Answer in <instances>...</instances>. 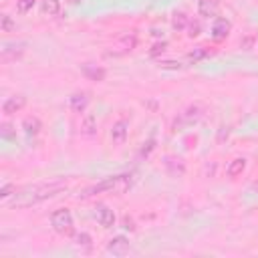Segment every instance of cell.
Here are the masks:
<instances>
[{
    "mask_svg": "<svg viewBox=\"0 0 258 258\" xmlns=\"http://www.w3.org/2000/svg\"><path fill=\"white\" fill-rule=\"evenodd\" d=\"M200 34V22L198 20H189V24H187V36L189 38H196Z\"/></svg>",
    "mask_w": 258,
    "mask_h": 258,
    "instance_id": "obj_28",
    "label": "cell"
},
{
    "mask_svg": "<svg viewBox=\"0 0 258 258\" xmlns=\"http://www.w3.org/2000/svg\"><path fill=\"white\" fill-rule=\"evenodd\" d=\"M81 133L87 135V137H93L97 133V119H95L93 113H87L83 117V121H81Z\"/></svg>",
    "mask_w": 258,
    "mask_h": 258,
    "instance_id": "obj_16",
    "label": "cell"
},
{
    "mask_svg": "<svg viewBox=\"0 0 258 258\" xmlns=\"http://www.w3.org/2000/svg\"><path fill=\"white\" fill-rule=\"evenodd\" d=\"M89 105V93L87 91H79V93H73L71 99H69V107L73 113H85Z\"/></svg>",
    "mask_w": 258,
    "mask_h": 258,
    "instance_id": "obj_8",
    "label": "cell"
},
{
    "mask_svg": "<svg viewBox=\"0 0 258 258\" xmlns=\"http://www.w3.org/2000/svg\"><path fill=\"white\" fill-rule=\"evenodd\" d=\"M67 189L64 179H52V181H42V183H32L16 189V194L10 200V208H30L38 202H44L56 194Z\"/></svg>",
    "mask_w": 258,
    "mask_h": 258,
    "instance_id": "obj_1",
    "label": "cell"
},
{
    "mask_svg": "<svg viewBox=\"0 0 258 258\" xmlns=\"http://www.w3.org/2000/svg\"><path fill=\"white\" fill-rule=\"evenodd\" d=\"M187 24H189V18H187L185 12H175V14H173V18H171L173 30H177V32H179V30H185Z\"/></svg>",
    "mask_w": 258,
    "mask_h": 258,
    "instance_id": "obj_20",
    "label": "cell"
},
{
    "mask_svg": "<svg viewBox=\"0 0 258 258\" xmlns=\"http://www.w3.org/2000/svg\"><path fill=\"white\" fill-rule=\"evenodd\" d=\"M75 244L79 246V248H83V250H91V236L87 234V232H81V234H77L75 236Z\"/></svg>",
    "mask_w": 258,
    "mask_h": 258,
    "instance_id": "obj_22",
    "label": "cell"
},
{
    "mask_svg": "<svg viewBox=\"0 0 258 258\" xmlns=\"http://www.w3.org/2000/svg\"><path fill=\"white\" fill-rule=\"evenodd\" d=\"M40 10H42V14L54 16V14H58V10H60V2H58V0H42V2H40Z\"/></svg>",
    "mask_w": 258,
    "mask_h": 258,
    "instance_id": "obj_21",
    "label": "cell"
},
{
    "mask_svg": "<svg viewBox=\"0 0 258 258\" xmlns=\"http://www.w3.org/2000/svg\"><path fill=\"white\" fill-rule=\"evenodd\" d=\"M131 183H133V175H131V173L111 175V177H105L103 181H99V183L87 187V189L81 194V198L87 200V198H93V196H97V194H115V196H121V194H125V191L131 187Z\"/></svg>",
    "mask_w": 258,
    "mask_h": 258,
    "instance_id": "obj_2",
    "label": "cell"
},
{
    "mask_svg": "<svg viewBox=\"0 0 258 258\" xmlns=\"http://www.w3.org/2000/svg\"><path fill=\"white\" fill-rule=\"evenodd\" d=\"M161 69L177 71V69H181V62H177V60H163V62H161Z\"/></svg>",
    "mask_w": 258,
    "mask_h": 258,
    "instance_id": "obj_30",
    "label": "cell"
},
{
    "mask_svg": "<svg viewBox=\"0 0 258 258\" xmlns=\"http://www.w3.org/2000/svg\"><path fill=\"white\" fill-rule=\"evenodd\" d=\"M252 189H254V191L258 194V181H254V183H252Z\"/></svg>",
    "mask_w": 258,
    "mask_h": 258,
    "instance_id": "obj_33",
    "label": "cell"
},
{
    "mask_svg": "<svg viewBox=\"0 0 258 258\" xmlns=\"http://www.w3.org/2000/svg\"><path fill=\"white\" fill-rule=\"evenodd\" d=\"M123 228H125V230H129V232H133V230H135V224H133V220H131L129 216H125V218H123Z\"/></svg>",
    "mask_w": 258,
    "mask_h": 258,
    "instance_id": "obj_31",
    "label": "cell"
},
{
    "mask_svg": "<svg viewBox=\"0 0 258 258\" xmlns=\"http://www.w3.org/2000/svg\"><path fill=\"white\" fill-rule=\"evenodd\" d=\"M95 216H97V222H99L103 228H113V226H115V214H113L111 208H107V206H97Z\"/></svg>",
    "mask_w": 258,
    "mask_h": 258,
    "instance_id": "obj_12",
    "label": "cell"
},
{
    "mask_svg": "<svg viewBox=\"0 0 258 258\" xmlns=\"http://www.w3.org/2000/svg\"><path fill=\"white\" fill-rule=\"evenodd\" d=\"M218 10H220V2H218V0H200V2H198V12H200V16H204V18H214V16H218Z\"/></svg>",
    "mask_w": 258,
    "mask_h": 258,
    "instance_id": "obj_13",
    "label": "cell"
},
{
    "mask_svg": "<svg viewBox=\"0 0 258 258\" xmlns=\"http://www.w3.org/2000/svg\"><path fill=\"white\" fill-rule=\"evenodd\" d=\"M107 252L113 256H125L129 252V240L125 236H115L107 244Z\"/></svg>",
    "mask_w": 258,
    "mask_h": 258,
    "instance_id": "obj_6",
    "label": "cell"
},
{
    "mask_svg": "<svg viewBox=\"0 0 258 258\" xmlns=\"http://www.w3.org/2000/svg\"><path fill=\"white\" fill-rule=\"evenodd\" d=\"M26 50V42L24 40H12V42H4L2 48H0V58L2 62H8V60H16L24 54Z\"/></svg>",
    "mask_w": 258,
    "mask_h": 258,
    "instance_id": "obj_4",
    "label": "cell"
},
{
    "mask_svg": "<svg viewBox=\"0 0 258 258\" xmlns=\"http://www.w3.org/2000/svg\"><path fill=\"white\" fill-rule=\"evenodd\" d=\"M34 4H36V0H16V12L18 14H26L28 10H32Z\"/></svg>",
    "mask_w": 258,
    "mask_h": 258,
    "instance_id": "obj_24",
    "label": "cell"
},
{
    "mask_svg": "<svg viewBox=\"0 0 258 258\" xmlns=\"http://www.w3.org/2000/svg\"><path fill=\"white\" fill-rule=\"evenodd\" d=\"M0 135H2L4 139H8V141L16 139V133H14V129H12L10 123H2V125H0Z\"/></svg>",
    "mask_w": 258,
    "mask_h": 258,
    "instance_id": "obj_25",
    "label": "cell"
},
{
    "mask_svg": "<svg viewBox=\"0 0 258 258\" xmlns=\"http://www.w3.org/2000/svg\"><path fill=\"white\" fill-rule=\"evenodd\" d=\"M244 169H246V159H244V157H236V159H232L230 165L226 167V175H228V177H236V175H240Z\"/></svg>",
    "mask_w": 258,
    "mask_h": 258,
    "instance_id": "obj_19",
    "label": "cell"
},
{
    "mask_svg": "<svg viewBox=\"0 0 258 258\" xmlns=\"http://www.w3.org/2000/svg\"><path fill=\"white\" fill-rule=\"evenodd\" d=\"M81 71H83V75H85L87 79H91V81H103L105 75H107L103 67H97V64H93V62H85V64L81 67Z\"/></svg>",
    "mask_w": 258,
    "mask_h": 258,
    "instance_id": "obj_15",
    "label": "cell"
},
{
    "mask_svg": "<svg viewBox=\"0 0 258 258\" xmlns=\"http://www.w3.org/2000/svg\"><path fill=\"white\" fill-rule=\"evenodd\" d=\"M50 226L56 234L60 236H73L75 232V222H73V214L67 208H58L50 214Z\"/></svg>",
    "mask_w": 258,
    "mask_h": 258,
    "instance_id": "obj_3",
    "label": "cell"
},
{
    "mask_svg": "<svg viewBox=\"0 0 258 258\" xmlns=\"http://www.w3.org/2000/svg\"><path fill=\"white\" fill-rule=\"evenodd\" d=\"M127 133H129V123L125 119H119L117 123H113V129H111V139L115 145H121L125 139H127Z\"/></svg>",
    "mask_w": 258,
    "mask_h": 258,
    "instance_id": "obj_9",
    "label": "cell"
},
{
    "mask_svg": "<svg viewBox=\"0 0 258 258\" xmlns=\"http://www.w3.org/2000/svg\"><path fill=\"white\" fill-rule=\"evenodd\" d=\"M22 129H24L26 135H38L40 129H42V123H40L38 117H26L22 121Z\"/></svg>",
    "mask_w": 258,
    "mask_h": 258,
    "instance_id": "obj_17",
    "label": "cell"
},
{
    "mask_svg": "<svg viewBox=\"0 0 258 258\" xmlns=\"http://www.w3.org/2000/svg\"><path fill=\"white\" fill-rule=\"evenodd\" d=\"M230 32V22L226 18H216L214 26H212V38L214 40H224Z\"/></svg>",
    "mask_w": 258,
    "mask_h": 258,
    "instance_id": "obj_14",
    "label": "cell"
},
{
    "mask_svg": "<svg viewBox=\"0 0 258 258\" xmlns=\"http://www.w3.org/2000/svg\"><path fill=\"white\" fill-rule=\"evenodd\" d=\"M14 194H16V185H12V183H4L2 189H0V198H2V200H8V198L14 196Z\"/></svg>",
    "mask_w": 258,
    "mask_h": 258,
    "instance_id": "obj_26",
    "label": "cell"
},
{
    "mask_svg": "<svg viewBox=\"0 0 258 258\" xmlns=\"http://www.w3.org/2000/svg\"><path fill=\"white\" fill-rule=\"evenodd\" d=\"M252 42H254V36H248V38H244L240 44H242V48H246V50H250L252 48Z\"/></svg>",
    "mask_w": 258,
    "mask_h": 258,
    "instance_id": "obj_32",
    "label": "cell"
},
{
    "mask_svg": "<svg viewBox=\"0 0 258 258\" xmlns=\"http://www.w3.org/2000/svg\"><path fill=\"white\" fill-rule=\"evenodd\" d=\"M202 115H204V107L202 105H189L181 115H179V119H175V127L177 125H194V123H198L200 119H202Z\"/></svg>",
    "mask_w": 258,
    "mask_h": 258,
    "instance_id": "obj_5",
    "label": "cell"
},
{
    "mask_svg": "<svg viewBox=\"0 0 258 258\" xmlns=\"http://www.w3.org/2000/svg\"><path fill=\"white\" fill-rule=\"evenodd\" d=\"M153 147H155V139H147V141L143 143V147H141V157H147V155L153 151Z\"/></svg>",
    "mask_w": 258,
    "mask_h": 258,
    "instance_id": "obj_29",
    "label": "cell"
},
{
    "mask_svg": "<svg viewBox=\"0 0 258 258\" xmlns=\"http://www.w3.org/2000/svg\"><path fill=\"white\" fill-rule=\"evenodd\" d=\"M214 50H210L208 46H196L191 52H187V62H191V64H196V62H200V60H204V58H208L210 54H212Z\"/></svg>",
    "mask_w": 258,
    "mask_h": 258,
    "instance_id": "obj_18",
    "label": "cell"
},
{
    "mask_svg": "<svg viewBox=\"0 0 258 258\" xmlns=\"http://www.w3.org/2000/svg\"><path fill=\"white\" fill-rule=\"evenodd\" d=\"M24 105H26V97H24V95L10 97V99H6V101H4V105H2V113H4V115L18 113L20 109H24Z\"/></svg>",
    "mask_w": 258,
    "mask_h": 258,
    "instance_id": "obj_11",
    "label": "cell"
},
{
    "mask_svg": "<svg viewBox=\"0 0 258 258\" xmlns=\"http://www.w3.org/2000/svg\"><path fill=\"white\" fill-rule=\"evenodd\" d=\"M163 165H165L167 173H169V175H173V177H181V175L185 173V163H183V159H181V157L167 155V157H165V161H163Z\"/></svg>",
    "mask_w": 258,
    "mask_h": 258,
    "instance_id": "obj_7",
    "label": "cell"
},
{
    "mask_svg": "<svg viewBox=\"0 0 258 258\" xmlns=\"http://www.w3.org/2000/svg\"><path fill=\"white\" fill-rule=\"evenodd\" d=\"M165 48H167V42H165V40H161V42H155V44L149 48V56H157V54H161Z\"/></svg>",
    "mask_w": 258,
    "mask_h": 258,
    "instance_id": "obj_27",
    "label": "cell"
},
{
    "mask_svg": "<svg viewBox=\"0 0 258 258\" xmlns=\"http://www.w3.org/2000/svg\"><path fill=\"white\" fill-rule=\"evenodd\" d=\"M135 44H137L135 34H131V36H123V38H121V42H117V44H115V48H113V50H109V54H113V56L127 54V52H131V50L135 48Z\"/></svg>",
    "mask_w": 258,
    "mask_h": 258,
    "instance_id": "obj_10",
    "label": "cell"
},
{
    "mask_svg": "<svg viewBox=\"0 0 258 258\" xmlns=\"http://www.w3.org/2000/svg\"><path fill=\"white\" fill-rule=\"evenodd\" d=\"M69 2H71V4H79L81 0H69Z\"/></svg>",
    "mask_w": 258,
    "mask_h": 258,
    "instance_id": "obj_34",
    "label": "cell"
},
{
    "mask_svg": "<svg viewBox=\"0 0 258 258\" xmlns=\"http://www.w3.org/2000/svg\"><path fill=\"white\" fill-rule=\"evenodd\" d=\"M0 28H2V32H10V30L16 28V22H14L8 14H2V16H0Z\"/></svg>",
    "mask_w": 258,
    "mask_h": 258,
    "instance_id": "obj_23",
    "label": "cell"
}]
</instances>
